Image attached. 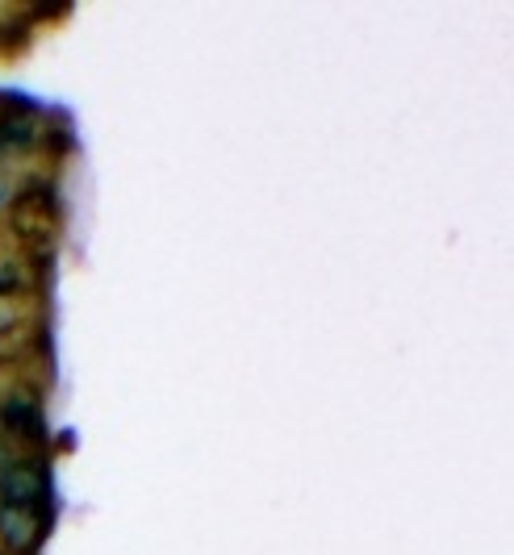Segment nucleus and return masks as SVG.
<instances>
[{"instance_id":"obj_1","label":"nucleus","mask_w":514,"mask_h":555,"mask_svg":"<svg viewBox=\"0 0 514 555\" xmlns=\"http://www.w3.org/2000/svg\"><path fill=\"white\" fill-rule=\"evenodd\" d=\"M0 505L26 509L51 530L59 514V493L55 476L47 468V455H17V460L9 455L4 460V468H0Z\"/></svg>"},{"instance_id":"obj_2","label":"nucleus","mask_w":514,"mask_h":555,"mask_svg":"<svg viewBox=\"0 0 514 555\" xmlns=\"http://www.w3.org/2000/svg\"><path fill=\"white\" fill-rule=\"evenodd\" d=\"M0 430L9 439H22V443H47V414H42V401L29 397V392H4L0 397Z\"/></svg>"},{"instance_id":"obj_3","label":"nucleus","mask_w":514,"mask_h":555,"mask_svg":"<svg viewBox=\"0 0 514 555\" xmlns=\"http://www.w3.org/2000/svg\"><path fill=\"white\" fill-rule=\"evenodd\" d=\"M42 539H47V527L34 514L13 509V505H0V543H4V552L29 555Z\"/></svg>"},{"instance_id":"obj_4","label":"nucleus","mask_w":514,"mask_h":555,"mask_svg":"<svg viewBox=\"0 0 514 555\" xmlns=\"http://www.w3.org/2000/svg\"><path fill=\"white\" fill-rule=\"evenodd\" d=\"M38 142H42V130H38V121L29 113H0V159L29 155V151H38Z\"/></svg>"},{"instance_id":"obj_5","label":"nucleus","mask_w":514,"mask_h":555,"mask_svg":"<svg viewBox=\"0 0 514 555\" xmlns=\"http://www.w3.org/2000/svg\"><path fill=\"white\" fill-rule=\"evenodd\" d=\"M22 293V272L13 263H0V301H13Z\"/></svg>"},{"instance_id":"obj_6","label":"nucleus","mask_w":514,"mask_h":555,"mask_svg":"<svg viewBox=\"0 0 514 555\" xmlns=\"http://www.w3.org/2000/svg\"><path fill=\"white\" fill-rule=\"evenodd\" d=\"M17 322H22V309H17V301H0V334H9Z\"/></svg>"},{"instance_id":"obj_7","label":"nucleus","mask_w":514,"mask_h":555,"mask_svg":"<svg viewBox=\"0 0 514 555\" xmlns=\"http://www.w3.org/2000/svg\"><path fill=\"white\" fill-rule=\"evenodd\" d=\"M4 205H9V180L0 176V209H4Z\"/></svg>"}]
</instances>
